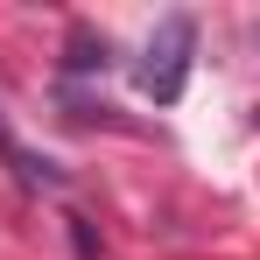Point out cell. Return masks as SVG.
Here are the masks:
<instances>
[{
    "instance_id": "obj_1",
    "label": "cell",
    "mask_w": 260,
    "mask_h": 260,
    "mask_svg": "<svg viewBox=\"0 0 260 260\" xmlns=\"http://www.w3.org/2000/svg\"><path fill=\"white\" fill-rule=\"evenodd\" d=\"M190 49H197V21L190 14H162L148 49H141V63H134V85L148 91L155 106H176L183 85H190Z\"/></svg>"
},
{
    "instance_id": "obj_2",
    "label": "cell",
    "mask_w": 260,
    "mask_h": 260,
    "mask_svg": "<svg viewBox=\"0 0 260 260\" xmlns=\"http://www.w3.org/2000/svg\"><path fill=\"white\" fill-rule=\"evenodd\" d=\"M0 155H7V162H14L21 176H28V183H43V190H56V183H63V169H56L49 155H28V148H21V141H14L7 127H0Z\"/></svg>"
},
{
    "instance_id": "obj_3",
    "label": "cell",
    "mask_w": 260,
    "mask_h": 260,
    "mask_svg": "<svg viewBox=\"0 0 260 260\" xmlns=\"http://www.w3.org/2000/svg\"><path fill=\"white\" fill-rule=\"evenodd\" d=\"M91 63L106 71V36H99V43H91V36H71V71H91Z\"/></svg>"
}]
</instances>
